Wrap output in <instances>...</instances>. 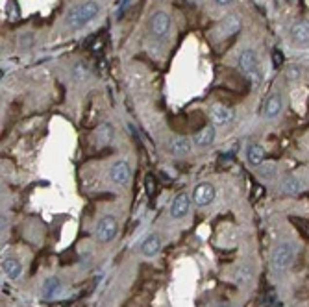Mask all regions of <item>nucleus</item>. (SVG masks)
<instances>
[{"instance_id": "obj_1", "label": "nucleus", "mask_w": 309, "mask_h": 307, "mask_svg": "<svg viewBox=\"0 0 309 307\" xmlns=\"http://www.w3.org/2000/svg\"><path fill=\"white\" fill-rule=\"evenodd\" d=\"M100 13V6H98V2H94V0H87L84 4H80V6H76L73 10L67 13L65 17V22L69 28L73 30H78L85 26L87 22H91V20L96 17Z\"/></svg>"}, {"instance_id": "obj_2", "label": "nucleus", "mask_w": 309, "mask_h": 307, "mask_svg": "<svg viewBox=\"0 0 309 307\" xmlns=\"http://www.w3.org/2000/svg\"><path fill=\"white\" fill-rule=\"evenodd\" d=\"M296 244L294 242H281L276 246V250L272 252V267L276 270H285L291 267V263L296 257Z\"/></svg>"}, {"instance_id": "obj_3", "label": "nucleus", "mask_w": 309, "mask_h": 307, "mask_svg": "<svg viewBox=\"0 0 309 307\" xmlns=\"http://www.w3.org/2000/svg\"><path fill=\"white\" fill-rule=\"evenodd\" d=\"M119 233V224L115 220V217L106 215L100 218V222L96 226V239L100 242H111Z\"/></svg>"}, {"instance_id": "obj_4", "label": "nucleus", "mask_w": 309, "mask_h": 307, "mask_svg": "<svg viewBox=\"0 0 309 307\" xmlns=\"http://www.w3.org/2000/svg\"><path fill=\"white\" fill-rule=\"evenodd\" d=\"M239 67L252 78V82H255V84L259 82V74H257V56H255L254 50L246 48V50H243V52L239 54Z\"/></svg>"}, {"instance_id": "obj_5", "label": "nucleus", "mask_w": 309, "mask_h": 307, "mask_svg": "<svg viewBox=\"0 0 309 307\" xmlns=\"http://www.w3.org/2000/svg\"><path fill=\"white\" fill-rule=\"evenodd\" d=\"M150 32L156 37H167L170 32V17L165 11H156L150 17Z\"/></svg>"}, {"instance_id": "obj_6", "label": "nucleus", "mask_w": 309, "mask_h": 307, "mask_svg": "<svg viewBox=\"0 0 309 307\" xmlns=\"http://www.w3.org/2000/svg\"><path fill=\"white\" fill-rule=\"evenodd\" d=\"M215 200V187L211 185V183H198L195 187V191H193V202L198 205V207H206L209 205L211 202Z\"/></svg>"}, {"instance_id": "obj_7", "label": "nucleus", "mask_w": 309, "mask_h": 307, "mask_svg": "<svg viewBox=\"0 0 309 307\" xmlns=\"http://www.w3.org/2000/svg\"><path fill=\"white\" fill-rule=\"evenodd\" d=\"M209 117H211L213 124L222 126V124H228V122L234 121V109L224 106V104H213L209 108Z\"/></svg>"}, {"instance_id": "obj_8", "label": "nucleus", "mask_w": 309, "mask_h": 307, "mask_svg": "<svg viewBox=\"0 0 309 307\" xmlns=\"http://www.w3.org/2000/svg\"><path fill=\"white\" fill-rule=\"evenodd\" d=\"M109 178H111L113 183H117V185L128 183L131 178L130 165H128L126 161H117V163L111 167V170H109Z\"/></svg>"}, {"instance_id": "obj_9", "label": "nucleus", "mask_w": 309, "mask_h": 307, "mask_svg": "<svg viewBox=\"0 0 309 307\" xmlns=\"http://www.w3.org/2000/svg\"><path fill=\"white\" fill-rule=\"evenodd\" d=\"M189 207H191V198L185 193H182L174 198V202L170 205V217L172 218H182L189 213Z\"/></svg>"}, {"instance_id": "obj_10", "label": "nucleus", "mask_w": 309, "mask_h": 307, "mask_svg": "<svg viewBox=\"0 0 309 307\" xmlns=\"http://www.w3.org/2000/svg\"><path fill=\"white\" fill-rule=\"evenodd\" d=\"M215 126H206V128H202V130L198 131L197 135L193 137V143H195V146H198V148H206V146H209V144H213V141H215Z\"/></svg>"}, {"instance_id": "obj_11", "label": "nucleus", "mask_w": 309, "mask_h": 307, "mask_svg": "<svg viewBox=\"0 0 309 307\" xmlns=\"http://www.w3.org/2000/svg\"><path fill=\"white\" fill-rule=\"evenodd\" d=\"M291 39L294 43H308L309 41V20H296L291 26Z\"/></svg>"}, {"instance_id": "obj_12", "label": "nucleus", "mask_w": 309, "mask_h": 307, "mask_svg": "<svg viewBox=\"0 0 309 307\" xmlns=\"http://www.w3.org/2000/svg\"><path fill=\"white\" fill-rule=\"evenodd\" d=\"M2 272L6 274L8 279L15 281V279H19L22 276V265L15 257H6V259L2 261Z\"/></svg>"}, {"instance_id": "obj_13", "label": "nucleus", "mask_w": 309, "mask_h": 307, "mask_svg": "<svg viewBox=\"0 0 309 307\" xmlns=\"http://www.w3.org/2000/svg\"><path fill=\"white\" fill-rule=\"evenodd\" d=\"M167 150H169V154L176 156V158L185 156L191 152V143H189V139H183V137H174L167 143Z\"/></svg>"}, {"instance_id": "obj_14", "label": "nucleus", "mask_w": 309, "mask_h": 307, "mask_svg": "<svg viewBox=\"0 0 309 307\" xmlns=\"http://www.w3.org/2000/svg\"><path fill=\"white\" fill-rule=\"evenodd\" d=\"M246 159H248V163H250L252 167L263 165V161H265V150H263L261 144H257V143L248 144V148H246Z\"/></svg>"}, {"instance_id": "obj_15", "label": "nucleus", "mask_w": 309, "mask_h": 307, "mask_svg": "<svg viewBox=\"0 0 309 307\" xmlns=\"http://www.w3.org/2000/svg\"><path fill=\"white\" fill-rule=\"evenodd\" d=\"M281 111V98L280 94H271L269 98H267V102H265V108H263V115L267 117V119H274V117H278Z\"/></svg>"}, {"instance_id": "obj_16", "label": "nucleus", "mask_w": 309, "mask_h": 307, "mask_svg": "<svg viewBox=\"0 0 309 307\" xmlns=\"http://www.w3.org/2000/svg\"><path fill=\"white\" fill-rule=\"evenodd\" d=\"M161 250V239L158 235H150L145 239V242L141 244V252H143V255H146V257H154L156 253H160Z\"/></svg>"}, {"instance_id": "obj_17", "label": "nucleus", "mask_w": 309, "mask_h": 307, "mask_svg": "<svg viewBox=\"0 0 309 307\" xmlns=\"http://www.w3.org/2000/svg\"><path fill=\"white\" fill-rule=\"evenodd\" d=\"M304 189V181L298 176H285L281 181V191L285 195H296Z\"/></svg>"}, {"instance_id": "obj_18", "label": "nucleus", "mask_w": 309, "mask_h": 307, "mask_svg": "<svg viewBox=\"0 0 309 307\" xmlns=\"http://www.w3.org/2000/svg\"><path fill=\"white\" fill-rule=\"evenodd\" d=\"M218 30H220L222 36L228 37V36H234V34H237V32L241 30V22H239V19H237L235 15H228V17L220 22Z\"/></svg>"}, {"instance_id": "obj_19", "label": "nucleus", "mask_w": 309, "mask_h": 307, "mask_svg": "<svg viewBox=\"0 0 309 307\" xmlns=\"http://www.w3.org/2000/svg\"><path fill=\"white\" fill-rule=\"evenodd\" d=\"M59 289H61V281H59L56 276H50V278H47L45 283H43V298H45V300L56 298Z\"/></svg>"}, {"instance_id": "obj_20", "label": "nucleus", "mask_w": 309, "mask_h": 307, "mask_svg": "<svg viewBox=\"0 0 309 307\" xmlns=\"http://www.w3.org/2000/svg\"><path fill=\"white\" fill-rule=\"evenodd\" d=\"M302 76V67L300 65H289L285 69V80L289 82H298Z\"/></svg>"}, {"instance_id": "obj_21", "label": "nucleus", "mask_w": 309, "mask_h": 307, "mask_svg": "<svg viewBox=\"0 0 309 307\" xmlns=\"http://www.w3.org/2000/svg\"><path fill=\"white\" fill-rule=\"evenodd\" d=\"M254 270L250 265H244V267H241L239 269V274H237V281H241V283H244V281H248V279L252 278Z\"/></svg>"}, {"instance_id": "obj_22", "label": "nucleus", "mask_w": 309, "mask_h": 307, "mask_svg": "<svg viewBox=\"0 0 309 307\" xmlns=\"http://www.w3.org/2000/svg\"><path fill=\"white\" fill-rule=\"evenodd\" d=\"M261 167V165H259ZM257 172H259V176H263L265 180H271V178H274V174H276V168L271 167V165H263L261 168H257Z\"/></svg>"}, {"instance_id": "obj_23", "label": "nucleus", "mask_w": 309, "mask_h": 307, "mask_svg": "<svg viewBox=\"0 0 309 307\" xmlns=\"http://www.w3.org/2000/svg\"><path fill=\"white\" fill-rule=\"evenodd\" d=\"M85 74H87V71H85L84 63H76V67H74V76H76V78H78V80H82Z\"/></svg>"}, {"instance_id": "obj_24", "label": "nucleus", "mask_w": 309, "mask_h": 307, "mask_svg": "<svg viewBox=\"0 0 309 307\" xmlns=\"http://www.w3.org/2000/svg\"><path fill=\"white\" fill-rule=\"evenodd\" d=\"M283 65V56H281L280 50L274 52V67H281Z\"/></svg>"}, {"instance_id": "obj_25", "label": "nucleus", "mask_w": 309, "mask_h": 307, "mask_svg": "<svg viewBox=\"0 0 309 307\" xmlns=\"http://www.w3.org/2000/svg\"><path fill=\"white\" fill-rule=\"evenodd\" d=\"M215 2L218 4V6H230L234 0H215Z\"/></svg>"}, {"instance_id": "obj_26", "label": "nucleus", "mask_w": 309, "mask_h": 307, "mask_svg": "<svg viewBox=\"0 0 309 307\" xmlns=\"http://www.w3.org/2000/svg\"><path fill=\"white\" fill-rule=\"evenodd\" d=\"M217 307H232V306H230V304H218Z\"/></svg>"}]
</instances>
